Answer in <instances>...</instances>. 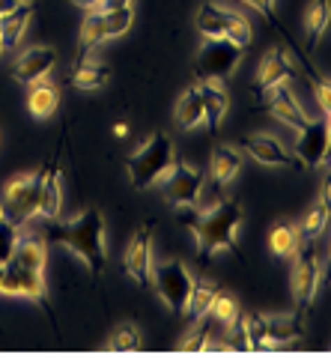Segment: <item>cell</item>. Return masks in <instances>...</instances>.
Instances as JSON below:
<instances>
[{"mask_svg": "<svg viewBox=\"0 0 331 358\" xmlns=\"http://www.w3.org/2000/svg\"><path fill=\"white\" fill-rule=\"evenodd\" d=\"M323 203H325V209L331 212V171H328V176H325V182H323Z\"/></svg>", "mask_w": 331, "mask_h": 358, "instance_id": "obj_39", "label": "cell"}, {"mask_svg": "<svg viewBox=\"0 0 331 358\" xmlns=\"http://www.w3.org/2000/svg\"><path fill=\"white\" fill-rule=\"evenodd\" d=\"M215 293H218V287H215V284H209V281H194V289H191V296H189V308H185V313H189L191 320H197V317H203V313H209Z\"/></svg>", "mask_w": 331, "mask_h": 358, "instance_id": "obj_30", "label": "cell"}, {"mask_svg": "<svg viewBox=\"0 0 331 358\" xmlns=\"http://www.w3.org/2000/svg\"><path fill=\"white\" fill-rule=\"evenodd\" d=\"M242 171V152L230 143H218L212 150V159H209V176H212L215 185H230Z\"/></svg>", "mask_w": 331, "mask_h": 358, "instance_id": "obj_19", "label": "cell"}, {"mask_svg": "<svg viewBox=\"0 0 331 358\" xmlns=\"http://www.w3.org/2000/svg\"><path fill=\"white\" fill-rule=\"evenodd\" d=\"M176 164V152H173V143L164 131H156L147 143L131 152L128 159V182L131 188H149L161 182L164 176L170 173V167Z\"/></svg>", "mask_w": 331, "mask_h": 358, "instance_id": "obj_4", "label": "cell"}, {"mask_svg": "<svg viewBox=\"0 0 331 358\" xmlns=\"http://www.w3.org/2000/svg\"><path fill=\"white\" fill-rule=\"evenodd\" d=\"M295 155L302 159L304 167H319L331 155V120H307V126L299 129L295 141Z\"/></svg>", "mask_w": 331, "mask_h": 358, "instance_id": "obj_12", "label": "cell"}, {"mask_svg": "<svg viewBox=\"0 0 331 358\" xmlns=\"http://www.w3.org/2000/svg\"><path fill=\"white\" fill-rule=\"evenodd\" d=\"M63 209V173L60 164L51 162L45 164V173H42V192H39V218L45 221H57Z\"/></svg>", "mask_w": 331, "mask_h": 358, "instance_id": "obj_18", "label": "cell"}, {"mask_svg": "<svg viewBox=\"0 0 331 358\" xmlns=\"http://www.w3.org/2000/svg\"><path fill=\"white\" fill-rule=\"evenodd\" d=\"M45 260H48L45 239H39V236H18L15 251H13V263L30 268V272H45Z\"/></svg>", "mask_w": 331, "mask_h": 358, "instance_id": "obj_25", "label": "cell"}, {"mask_svg": "<svg viewBox=\"0 0 331 358\" xmlns=\"http://www.w3.org/2000/svg\"><path fill=\"white\" fill-rule=\"evenodd\" d=\"M15 242H18V227L15 224H9V221H0V263L13 260Z\"/></svg>", "mask_w": 331, "mask_h": 358, "instance_id": "obj_34", "label": "cell"}, {"mask_svg": "<svg viewBox=\"0 0 331 358\" xmlns=\"http://www.w3.org/2000/svg\"><path fill=\"white\" fill-rule=\"evenodd\" d=\"M319 281H323V260H319L314 242L304 239L302 248L293 257V272H290V289L299 310H307V305L316 299Z\"/></svg>", "mask_w": 331, "mask_h": 358, "instance_id": "obj_9", "label": "cell"}, {"mask_svg": "<svg viewBox=\"0 0 331 358\" xmlns=\"http://www.w3.org/2000/svg\"><path fill=\"white\" fill-rule=\"evenodd\" d=\"M293 75H295L293 51L274 48V51H269L266 57L260 60L257 75H253V90H257V96H260V93H266V90H272V87H284Z\"/></svg>", "mask_w": 331, "mask_h": 358, "instance_id": "obj_15", "label": "cell"}, {"mask_svg": "<svg viewBox=\"0 0 331 358\" xmlns=\"http://www.w3.org/2000/svg\"><path fill=\"white\" fill-rule=\"evenodd\" d=\"M108 81H110V69L96 60H81L72 72V84L78 90H102Z\"/></svg>", "mask_w": 331, "mask_h": 358, "instance_id": "obj_29", "label": "cell"}, {"mask_svg": "<svg viewBox=\"0 0 331 358\" xmlns=\"http://www.w3.org/2000/svg\"><path fill=\"white\" fill-rule=\"evenodd\" d=\"M230 18H233V9L221 6V3H212V0H209V3L200 6V13H197V30L203 33V39L227 36Z\"/></svg>", "mask_w": 331, "mask_h": 358, "instance_id": "obj_22", "label": "cell"}, {"mask_svg": "<svg viewBox=\"0 0 331 358\" xmlns=\"http://www.w3.org/2000/svg\"><path fill=\"white\" fill-rule=\"evenodd\" d=\"M242 322L251 338V352L284 350L304 338V322L299 313H248Z\"/></svg>", "mask_w": 331, "mask_h": 358, "instance_id": "obj_3", "label": "cell"}, {"mask_svg": "<svg viewBox=\"0 0 331 358\" xmlns=\"http://www.w3.org/2000/svg\"><path fill=\"white\" fill-rule=\"evenodd\" d=\"M3 266H6V263H0V281H3Z\"/></svg>", "mask_w": 331, "mask_h": 358, "instance_id": "obj_43", "label": "cell"}, {"mask_svg": "<svg viewBox=\"0 0 331 358\" xmlns=\"http://www.w3.org/2000/svg\"><path fill=\"white\" fill-rule=\"evenodd\" d=\"M78 9H87V13H96L98 6H102V0H72Z\"/></svg>", "mask_w": 331, "mask_h": 358, "instance_id": "obj_38", "label": "cell"}, {"mask_svg": "<svg viewBox=\"0 0 331 358\" xmlns=\"http://www.w3.org/2000/svg\"><path fill=\"white\" fill-rule=\"evenodd\" d=\"M227 39H230V42H236L239 48H248V45H251V24H248V18H245V15L236 13V9H233V18H230Z\"/></svg>", "mask_w": 331, "mask_h": 358, "instance_id": "obj_33", "label": "cell"}, {"mask_svg": "<svg viewBox=\"0 0 331 358\" xmlns=\"http://www.w3.org/2000/svg\"><path fill=\"white\" fill-rule=\"evenodd\" d=\"M242 3H248L251 9H257L260 15H266L272 27H281V24H278V9H274V3H278V0H242Z\"/></svg>", "mask_w": 331, "mask_h": 358, "instance_id": "obj_36", "label": "cell"}, {"mask_svg": "<svg viewBox=\"0 0 331 358\" xmlns=\"http://www.w3.org/2000/svg\"><path fill=\"white\" fill-rule=\"evenodd\" d=\"M0 296H21L30 301H39L42 308H48V284L45 272H30V268L18 266L9 260L3 266V281H0Z\"/></svg>", "mask_w": 331, "mask_h": 358, "instance_id": "obj_11", "label": "cell"}, {"mask_svg": "<svg viewBox=\"0 0 331 358\" xmlns=\"http://www.w3.org/2000/svg\"><path fill=\"white\" fill-rule=\"evenodd\" d=\"M302 242H304L302 227L299 224H290V221H278L272 227V233H269V245H272V251L278 254L281 260H293L295 251L302 248Z\"/></svg>", "mask_w": 331, "mask_h": 358, "instance_id": "obj_24", "label": "cell"}, {"mask_svg": "<svg viewBox=\"0 0 331 358\" xmlns=\"http://www.w3.org/2000/svg\"><path fill=\"white\" fill-rule=\"evenodd\" d=\"M48 239L63 245V248L72 251L75 257H81L90 272H96V275L105 272L108 248H105V218H102V212L84 209L81 215H75L69 221H51Z\"/></svg>", "mask_w": 331, "mask_h": 358, "instance_id": "obj_2", "label": "cell"}, {"mask_svg": "<svg viewBox=\"0 0 331 358\" xmlns=\"http://www.w3.org/2000/svg\"><path fill=\"white\" fill-rule=\"evenodd\" d=\"M0 221H3V197H0Z\"/></svg>", "mask_w": 331, "mask_h": 358, "instance_id": "obj_42", "label": "cell"}, {"mask_svg": "<svg viewBox=\"0 0 331 358\" xmlns=\"http://www.w3.org/2000/svg\"><path fill=\"white\" fill-rule=\"evenodd\" d=\"M325 281L331 284V248H328V266H325Z\"/></svg>", "mask_w": 331, "mask_h": 358, "instance_id": "obj_41", "label": "cell"}, {"mask_svg": "<svg viewBox=\"0 0 331 358\" xmlns=\"http://www.w3.org/2000/svg\"><path fill=\"white\" fill-rule=\"evenodd\" d=\"M114 134H117V138H126V134H128V126H126V122H117V126H114Z\"/></svg>", "mask_w": 331, "mask_h": 358, "instance_id": "obj_40", "label": "cell"}, {"mask_svg": "<svg viewBox=\"0 0 331 358\" xmlns=\"http://www.w3.org/2000/svg\"><path fill=\"white\" fill-rule=\"evenodd\" d=\"M149 287L159 293V299L173 313H185L189 308V296L194 289V275L182 260H161L152 266V281Z\"/></svg>", "mask_w": 331, "mask_h": 358, "instance_id": "obj_7", "label": "cell"}, {"mask_svg": "<svg viewBox=\"0 0 331 358\" xmlns=\"http://www.w3.org/2000/svg\"><path fill=\"white\" fill-rule=\"evenodd\" d=\"M328 120H331V117H328Z\"/></svg>", "mask_w": 331, "mask_h": 358, "instance_id": "obj_46", "label": "cell"}, {"mask_svg": "<svg viewBox=\"0 0 331 358\" xmlns=\"http://www.w3.org/2000/svg\"><path fill=\"white\" fill-rule=\"evenodd\" d=\"M54 66H57V51L48 48V45H36V48L18 54V60L13 63V78L18 84L30 87L36 81H45Z\"/></svg>", "mask_w": 331, "mask_h": 358, "instance_id": "obj_16", "label": "cell"}, {"mask_svg": "<svg viewBox=\"0 0 331 358\" xmlns=\"http://www.w3.org/2000/svg\"><path fill=\"white\" fill-rule=\"evenodd\" d=\"M21 3H30V0H21Z\"/></svg>", "mask_w": 331, "mask_h": 358, "instance_id": "obj_45", "label": "cell"}, {"mask_svg": "<svg viewBox=\"0 0 331 358\" xmlns=\"http://www.w3.org/2000/svg\"><path fill=\"white\" fill-rule=\"evenodd\" d=\"M60 108V90L54 84H45V81H36L30 84V93H27V110L36 120H48L57 114Z\"/></svg>", "mask_w": 331, "mask_h": 358, "instance_id": "obj_23", "label": "cell"}, {"mask_svg": "<svg viewBox=\"0 0 331 358\" xmlns=\"http://www.w3.org/2000/svg\"><path fill=\"white\" fill-rule=\"evenodd\" d=\"M260 96H266L260 108L269 110L272 117H278L284 126H290V129H295V131L304 129L307 120H311V117L304 114V108L299 105V99H295L290 90H286V84H284V87H272V90H266V93H260Z\"/></svg>", "mask_w": 331, "mask_h": 358, "instance_id": "obj_17", "label": "cell"}, {"mask_svg": "<svg viewBox=\"0 0 331 358\" xmlns=\"http://www.w3.org/2000/svg\"><path fill=\"white\" fill-rule=\"evenodd\" d=\"M242 147H245V152L257 164H266V167H304L299 155L290 152L278 138H274V134H266V131L248 134V138L242 141Z\"/></svg>", "mask_w": 331, "mask_h": 358, "instance_id": "obj_13", "label": "cell"}, {"mask_svg": "<svg viewBox=\"0 0 331 358\" xmlns=\"http://www.w3.org/2000/svg\"><path fill=\"white\" fill-rule=\"evenodd\" d=\"M152 266H156L152 260V224H140L126 248V272L140 287H147L152 281Z\"/></svg>", "mask_w": 331, "mask_h": 358, "instance_id": "obj_14", "label": "cell"}, {"mask_svg": "<svg viewBox=\"0 0 331 358\" xmlns=\"http://www.w3.org/2000/svg\"><path fill=\"white\" fill-rule=\"evenodd\" d=\"M30 18H33L30 3L18 6L15 13H9V15L0 18V39H3V51L6 48H15V45L21 42V36H24V30L30 24Z\"/></svg>", "mask_w": 331, "mask_h": 358, "instance_id": "obj_28", "label": "cell"}, {"mask_svg": "<svg viewBox=\"0 0 331 358\" xmlns=\"http://www.w3.org/2000/svg\"><path fill=\"white\" fill-rule=\"evenodd\" d=\"M42 167L39 173H18L3 185V221L24 227L33 218H39V192H42Z\"/></svg>", "mask_w": 331, "mask_h": 358, "instance_id": "obj_5", "label": "cell"}, {"mask_svg": "<svg viewBox=\"0 0 331 358\" xmlns=\"http://www.w3.org/2000/svg\"><path fill=\"white\" fill-rule=\"evenodd\" d=\"M18 6H24V3H21V0H0V18L9 15V13H15Z\"/></svg>", "mask_w": 331, "mask_h": 358, "instance_id": "obj_37", "label": "cell"}, {"mask_svg": "<svg viewBox=\"0 0 331 358\" xmlns=\"http://www.w3.org/2000/svg\"><path fill=\"white\" fill-rule=\"evenodd\" d=\"M328 24H331V0H314L311 9H307V15H304L307 48H316L319 39L325 36Z\"/></svg>", "mask_w": 331, "mask_h": 358, "instance_id": "obj_26", "label": "cell"}, {"mask_svg": "<svg viewBox=\"0 0 331 358\" xmlns=\"http://www.w3.org/2000/svg\"><path fill=\"white\" fill-rule=\"evenodd\" d=\"M203 185H206V176L200 167H194L189 162H176L170 167V173L164 176V197L173 206H197Z\"/></svg>", "mask_w": 331, "mask_h": 358, "instance_id": "obj_10", "label": "cell"}, {"mask_svg": "<svg viewBox=\"0 0 331 358\" xmlns=\"http://www.w3.org/2000/svg\"><path fill=\"white\" fill-rule=\"evenodd\" d=\"M311 84H314V93H316V102H319V108H323V114L331 117V81L328 78L311 75Z\"/></svg>", "mask_w": 331, "mask_h": 358, "instance_id": "obj_35", "label": "cell"}, {"mask_svg": "<svg viewBox=\"0 0 331 358\" xmlns=\"http://www.w3.org/2000/svg\"><path fill=\"white\" fill-rule=\"evenodd\" d=\"M143 346V331L138 322H119V326L110 331V338L105 341L102 350L105 352H138Z\"/></svg>", "mask_w": 331, "mask_h": 358, "instance_id": "obj_27", "label": "cell"}, {"mask_svg": "<svg viewBox=\"0 0 331 358\" xmlns=\"http://www.w3.org/2000/svg\"><path fill=\"white\" fill-rule=\"evenodd\" d=\"M328 218H331V212L325 209L323 200H319V203H314V209L307 212L304 221L299 224V227H302V236L311 239V242H316V236H323V230L328 227Z\"/></svg>", "mask_w": 331, "mask_h": 358, "instance_id": "obj_32", "label": "cell"}, {"mask_svg": "<svg viewBox=\"0 0 331 358\" xmlns=\"http://www.w3.org/2000/svg\"><path fill=\"white\" fill-rule=\"evenodd\" d=\"M209 313H212V317L221 322V326H233V322L242 317L236 296H233V293H227V289H218V293H215Z\"/></svg>", "mask_w": 331, "mask_h": 358, "instance_id": "obj_31", "label": "cell"}, {"mask_svg": "<svg viewBox=\"0 0 331 358\" xmlns=\"http://www.w3.org/2000/svg\"><path fill=\"white\" fill-rule=\"evenodd\" d=\"M135 21V9L131 6H117V9H96V13L87 15L84 27H81V48L78 57L87 60V54L93 48H98L105 39L123 36V33L131 27Z\"/></svg>", "mask_w": 331, "mask_h": 358, "instance_id": "obj_8", "label": "cell"}, {"mask_svg": "<svg viewBox=\"0 0 331 358\" xmlns=\"http://www.w3.org/2000/svg\"><path fill=\"white\" fill-rule=\"evenodd\" d=\"M176 122H179V129H185V131H194L197 126H203V122H206V108H203L200 84L189 87L179 96V102H176Z\"/></svg>", "mask_w": 331, "mask_h": 358, "instance_id": "obj_21", "label": "cell"}, {"mask_svg": "<svg viewBox=\"0 0 331 358\" xmlns=\"http://www.w3.org/2000/svg\"><path fill=\"white\" fill-rule=\"evenodd\" d=\"M242 57H245V48H239V45L230 42L227 36L203 39L200 51H197V57H194L197 81H227V78L239 69Z\"/></svg>", "mask_w": 331, "mask_h": 358, "instance_id": "obj_6", "label": "cell"}, {"mask_svg": "<svg viewBox=\"0 0 331 358\" xmlns=\"http://www.w3.org/2000/svg\"><path fill=\"white\" fill-rule=\"evenodd\" d=\"M176 218L189 227L197 239V254L206 263L218 251H239V227H242V206L236 200H221L212 209L176 206Z\"/></svg>", "mask_w": 331, "mask_h": 358, "instance_id": "obj_1", "label": "cell"}, {"mask_svg": "<svg viewBox=\"0 0 331 358\" xmlns=\"http://www.w3.org/2000/svg\"><path fill=\"white\" fill-rule=\"evenodd\" d=\"M0 51H3V39H0Z\"/></svg>", "mask_w": 331, "mask_h": 358, "instance_id": "obj_44", "label": "cell"}, {"mask_svg": "<svg viewBox=\"0 0 331 358\" xmlns=\"http://www.w3.org/2000/svg\"><path fill=\"white\" fill-rule=\"evenodd\" d=\"M197 84H200V93H203L206 122L212 131H218V126L224 122L227 110H230V93H227L224 81H197Z\"/></svg>", "mask_w": 331, "mask_h": 358, "instance_id": "obj_20", "label": "cell"}]
</instances>
